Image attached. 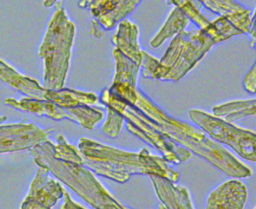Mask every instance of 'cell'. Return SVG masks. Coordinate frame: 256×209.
Listing matches in <instances>:
<instances>
[{
	"instance_id": "6da1fadb",
	"label": "cell",
	"mask_w": 256,
	"mask_h": 209,
	"mask_svg": "<svg viewBox=\"0 0 256 209\" xmlns=\"http://www.w3.org/2000/svg\"><path fill=\"white\" fill-rule=\"evenodd\" d=\"M131 105L142 111L166 137L205 159L224 174L233 178H249L252 175V170L247 165L238 160L202 129L171 117L142 91L138 90L137 97Z\"/></svg>"
},
{
	"instance_id": "7a4b0ae2",
	"label": "cell",
	"mask_w": 256,
	"mask_h": 209,
	"mask_svg": "<svg viewBox=\"0 0 256 209\" xmlns=\"http://www.w3.org/2000/svg\"><path fill=\"white\" fill-rule=\"evenodd\" d=\"M78 149L83 156L84 166L118 183H125L136 174L161 176L173 183L178 182L180 177L163 157L151 154L146 148L130 152L81 138Z\"/></svg>"
},
{
	"instance_id": "3957f363",
	"label": "cell",
	"mask_w": 256,
	"mask_h": 209,
	"mask_svg": "<svg viewBox=\"0 0 256 209\" xmlns=\"http://www.w3.org/2000/svg\"><path fill=\"white\" fill-rule=\"evenodd\" d=\"M214 45L205 30H184L171 40L160 59L142 51L141 74L147 79L178 82Z\"/></svg>"
},
{
	"instance_id": "277c9868",
	"label": "cell",
	"mask_w": 256,
	"mask_h": 209,
	"mask_svg": "<svg viewBox=\"0 0 256 209\" xmlns=\"http://www.w3.org/2000/svg\"><path fill=\"white\" fill-rule=\"evenodd\" d=\"M52 146L48 140L28 150L38 167L46 168L95 209H129L118 202L86 166L55 159Z\"/></svg>"
},
{
	"instance_id": "5b68a950",
	"label": "cell",
	"mask_w": 256,
	"mask_h": 209,
	"mask_svg": "<svg viewBox=\"0 0 256 209\" xmlns=\"http://www.w3.org/2000/svg\"><path fill=\"white\" fill-rule=\"evenodd\" d=\"M56 2L42 42L38 56L43 60V86L51 90L63 89L70 67L72 46L75 37V24L69 19L64 8Z\"/></svg>"
},
{
	"instance_id": "8992f818",
	"label": "cell",
	"mask_w": 256,
	"mask_h": 209,
	"mask_svg": "<svg viewBox=\"0 0 256 209\" xmlns=\"http://www.w3.org/2000/svg\"><path fill=\"white\" fill-rule=\"evenodd\" d=\"M99 101L106 107H111L119 112L126 120L127 130L140 140L157 149L167 162L181 164L191 158L192 152L166 137L152 124L151 120L142 111L120 99L109 88L102 90L99 95Z\"/></svg>"
},
{
	"instance_id": "52a82bcc",
	"label": "cell",
	"mask_w": 256,
	"mask_h": 209,
	"mask_svg": "<svg viewBox=\"0 0 256 209\" xmlns=\"http://www.w3.org/2000/svg\"><path fill=\"white\" fill-rule=\"evenodd\" d=\"M0 79L5 84L14 88L24 96L36 100L49 101L58 105L71 108L81 105H94L99 96L94 93L83 92L75 89L51 90L41 86L38 81L19 73L4 60L0 62Z\"/></svg>"
},
{
	"instance_id": "ba28073f",
	"label": "cell",
	"mask_w": 256,
	"mask_h": 209,
	"mask_svg": "<svg viewBox=\"0 0 256 209\" xmlns=\"http://www.w3.org/2000/svg\"><path fill=\"white\" fill-rule=\"evenodd\" d=\"M188 116L213 140L229 146L243 159L256 163V133L202 110L191 109Z\"/></svg>"
},
{
	"instance_id": "9c48e42d",
	"label": "cell",
	"mask_w": 256,
	"mask_h": 209,
	"mask_svg": "<svg viewBox=\"0 0 256 209\" xmlns=\"http://www.w3.org/2000/svg\"><path fill=\"white\" fill-rule=\"evenodd\" d=\"M4 103L16 110L48 117L56 121L67 119L89 130L93 129L103 118V112L101 110L88 105L67 108L49 101L36 100L28 97L21 99L7 98Z\"/></svg>"
},
{
	"instance_id": "30bf717a",
	"label": "cell",
	"mask_w": 256,
	"mask_h": 209,
	"mask_svg": "<svg viewBox=\"0 0 256 209\" xmlns=\"http://www.w3.org/2000/svg\"><path fill=\"white\" fill-rule=\"evenodd\" d=\"M52 130L42 129L33 123H16L1 125L0 152L10 153L30 150L48 141Z\"/></svg>"
},
{
	"instance_id": "8fae6325",
	"label": "cell",
	"mask_w": 256,
	"mask_h": 209,
	"mask_svg": "<svg viewBox=\"0 0 256 209\" xmlns=\"http://www.w3.org/2000/svg\"><path fill=\"white\" fill-rule=\"evenodd\" d=\"M49 173L46 168L38 167L20 209H52L64 197L66 192L63 186Z\"/></svg>"
},
{
	"instance_id": "7c38bea8",
	"label": "cell",
	"mask_w": 256,
	"mask_h": 209,
	"mask_svg": "<svg viewBox=\"0 0 256 209\" xmlns=\"http://www.w3.org/2000/svg\"><path fill=\"white\" fill-rule=\"evenodd\" d=\"M139 2L136 0H88L79 1L78 5L89 9L93 19L97 20L104 30H111L117 23L125 20Z\"/></svg>"
},
{
	"instance_id": "4fadbf2b",
	"label": "cell",
	"mask_w": 256,
	"mask_h": 209,
	"mask_svg": "<svg viewBox=\"0 0 256 209\" xmlns=\"http://www.w3.org/2000/svg\"><path fill=\"white\" fill-rule=\"evenodd\" d=\"M115 60V75L109 90L129 104H133L137 97V78L140 66L124 56L119 50H113Z\"/></svg>"
},
{
	"instance_id": "5bb4252c",
	"label": "cell",
	"mask_w": 256,
	"mask_h": 209,
	"mask_svg": "<svg viewBox=\"0 0 256 209\" xmlns=\"http://www.w3.org/2000/svg\"><path fill=\"white\" fill-rule=\"evenodd\" d=\"M247 195L246 186L239 180L231 179L209 194L205 209H243Z\"/></svg>"
},
{
	"instance_id": "9a60e30c",
	"label": "cell",
	"mask_w": 256,
	"mask_h": 209,
	"mask_svg": "<svg viewBox=\"0 0 256 209\" xmlns=\"http://www.w3.org/2000/svg\"><path fill=\"white\" fill-rule=\"evenodd\" d=\"M155 193L167 209H194L190 193L184 186L177 185L161 176H149Z\"/></svg>"
},
{
	"instance_id": "2e32d148",
	"label": "cell",
	"mask_w": 256,
	"mask_h": 209,
	"mask_svg": "<svg viewBox=\"0 0 256 209\" xmlns=\"http://www.w3.org/2000/svg\"><path fill=\"white\" fill-rule=\"evenodd\" d=\"M111 41L115 49L141 67L143 50L139 45V28L137 24L127 19L123 20L118 24Z\"/></svg>"
},
{
	"instance_id": "e0dca14e",
	"label": "cell",
	"mask_w": 256,
	"mask_h": 209,
	"mask_svg": "<svg viewBox=\"0 0 256 209\" xmlns=\"http://www.w3.org/2000/svg\"><path fill=\"white\" fill-rule=\"evenodd\" d=\"M190 19L187 15L177 6H174L163 23L162 27L158 30L155 36L150 40V46L153 48L159 47L165 40L174 38L180 32L184 31L188 26Z\"/></svg>"
},
{
	"instance_id": "ac0fdd59",
	"label": "cell",
	"mask_w": 256,
	"mask_h": 209,
	"mask_svg": "<svg viewBox=\"0 0 256 209\" xmlns=\"http://www.w3.org/2000/svg\"><path fill=\"white\" fill-rule=\"evenodd\" d=\"M212 111L214 116L224 119L228 122L254 116L256 115V98L225 102L214 106Z\"/></svg>"
},
{
	"instance_id": "d6986e66",
	"label": "cell",
	"mask_w": 256,
	"mask_h": 209,
	"mask_svg": "<svg viewBox=\"0 0 256 209\" xmlns=\"http://www.w3.org/2000/svg\"><path fill=\"white\" fill-rule=\"evenodd\" d=\"M52 153L54 158L59 161L84 165V159L79 149L69 144L63 135H58L57 143H53Z\"/></svg>"
},
{
	"instance_id": "ffe728a7",
	"label": "cell",
	"mask_w": 256,
	"mask_h": 209,
	"mask_svg": "<svg viewBox=\"0 0 256 209\" xmlns=\"http://www.w3.org/2000/svg\"><path fill=\"white\" fill-rule=\"evenodd\" d=\"M203 30L212 37L216 44L228 40L233 36L242 34L227 18L221 16L212 21L210 25Z\"/></svg>"
},
{
	"instance_id": "44dd1931",
	"label": "cell",
	"mask_w": 256,
	"mask_h": 209,
	"mask_svg": "<svg viewBox=\"0 0 256 209\" xmlns=\"http://www.w3.org/2000/svg\"><path fill=\"white\" fill-rule=\"evenodd\" d=\"M169 4H172L173 6L179 7L186 15L187 17L196 25L199 29L203 30L207 28L211 21H209L202 13L199 11V9L196 7L195 3L193 1L189 0H171L168 1Z\"/></svg>"
},
{
	"instance_id": "7402d4cb",
	"label": "cell",
	"mask_w": 256,
	"mask_h": 209,
	"mask_svg": "<svg viewBox=\"0 0 256 209\" xmlns=\"http://www.w3.org/2000/svg\"><path fill=\"white\" fill-rule=\"evenodd\" d=\"M200 2L204 7L216 14H219L221 17L233 15L246 8L238 2L228 0H203Z\"/></svg>"
},
{
	"instance_id": "603a6c76",
	"label": "cell",
	"mask_w": 256,
	"mask_h": 209,
	"mask_svg": "<svg viewBox=\"0 0 256 209\" xmlns=\"http://www.w3.org/2000/svg\"><path fill=\"white\" fill-rule=\"evenodd\" d=\"M106 119L102 126V131L105 135L111 138H116L122 128L125 118L111 107H106Z\"/></svg>"
},
{
	"instance_id": "cb8c5ba5",
	"label": "cell",
	"mask_w": 256,
	"mask_h": 209,
	"mask_svg": "<svg viewBox=\"0 0 256 209\" xmlns=\"http://www.w3.org/2000/svg\"><path fill=\"white\" fill-rule=\"evenodd\" d=\"M243 86L245 90L250 94L256 93V60L250 70L247 72V74L244 77L243 80Z\"/></svg>"
},
{
	"instance_id": "d4e9b609",
	"label": "cell",
	"mask_w": 256,
	"mask_h": 209,
	"mask_svg": "<svg viewBox=\"0 0 256 209\" xmlns=\"http://www.w3.org/2000/svg\"><path fill=\"white\" fill-rule=\"evenodd\" d=\"M103 27L100 25V23L95 20V19H92V21L90 22V28H89V34L96 38V39H100L102 38L103 36Z\"/></svg>"
},
{
	"instance_id": "484cf974",
	"label": "cell",
	"mask_w": 256,
	"mask_h": 209,
	"mask_svg": "<svg viewBox=\"0 0 256 209\" xmlns=\"http://www.w3.org/2000/svg\"><path fill=\"white\" fill-rule=\"evenodd\" d=\"M60 209H86L82 205L75 202L68 193H65L64 195V201L60 207Z\"/></svg>"
},
{
	"instance_id": "4316f807",
	"label": "cell",
	"mask_w": 256,
	"mask_h": 209,
	"mask_svg": "<svg viewBox=\"0 0 256 209\" xmlns=\"http://www.w3.org/2000/svg\"><path fill=\"white\" fill-rule=\"evenodd\" d=\"M248 34L250 36V46L256 50V8H255L254 14L252 16L251 27H250Z\"/></svg>"
},
{
	"instance_id": "83f0119b",
	"label": "cell",
	"mask_w": 256,
	"mask_h": 209,
	"mask_svg": "<svg viewBox=\"0 0 256 209\" xmlns=\"http://www.w3.org/2000/svg\"><path fill=\"white\" fill-rule=\"evenodd\" d=\"M57 1H43V5L45 7H51L53 5H56Z\"/></svg>"
},
{
	"instance_id": "f1b7e54d",
	"label": "cell",
	"mask_w": 256,
	"mask_h": 209,
	"mask_svg": "<svg viewBox=\"0 0 256 209\" xmlns=\"http://www.w3.org/2000/svg\"><path fill=\"white\" fill-rule=\"evenodd\" d=\"M158 209H167V208H166V207L161 203V204H159V205H158Z\"/></svg>"
},
{
	"instance_id": "f546056e",
	"label": "cell",
	"mask_w": 256,
	"mask_h": 209,
	"mask_svg": "<svg viewBox=\"0 0 256 209\" xmlns=\"http://www.w3.org/2000/svg\"><path fill=\"white\" fill-rule=\"evenodd\" d=\"M254 209H256V207H255V208H254Z\"/></svg>"
}]
</instances>
